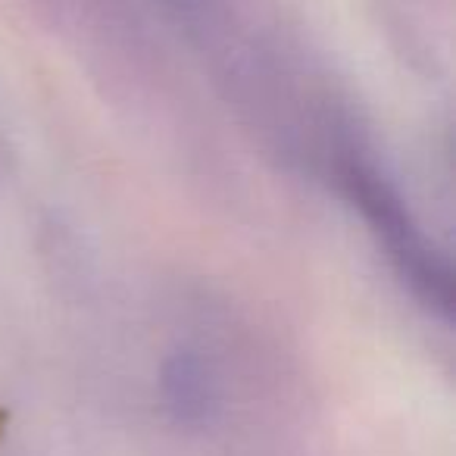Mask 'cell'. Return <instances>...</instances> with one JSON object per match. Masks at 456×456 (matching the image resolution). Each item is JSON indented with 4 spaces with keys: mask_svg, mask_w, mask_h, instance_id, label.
<instances>
[{
    "mask_svg": "<svg viewBox=\"0 0 456 456\" xmlns=\"http://www.w3.org/2000/svg\"><path fill=\"white\" fill-rule=\"evenodd\" d=\"M163 400L178 425L184 428H203L213 416L216 387L207 366L194 354L182 350L163 366Z\"/></svg>",
    "mask_w": 456,
    "mask_h": 456,
    "instance_id": "cell-2",
    "label": "cell"
},
{
    "mask_svg": "<svg viewBox=\"0 0 456 456\" xmlns=\"http://www.w3.org/2000/svg\"><path fill=\"white\" fill-rule=\"evenodd\" d=\"M347 200L356 207L369 232L375 235L379 248L391 260L394 273L403 279L412 297L431 310L435 316L450 319L453 313V273L447 260L435 250V244L425 238L422 225L410 213L400 191L381 175L375 166L350 157L338 169Z\"/></svg>",
    "mask_w": 456,
    "mask_h": 456,
    "instance_id": "cell-1",
    "label": "cell"
},
{
    "mask_svg": "<svg viewBox=\"0 0 456 456\" xmlns=\"http://www.w3.org/2000/svg\"><path fill=\"white\" fill-rule=\"evenodd\" d=\"M175 4H188V0H175Z\"/></svg>",
    "mask_w": 456,
    "mask_h": 456,
    "instance_id": "cell-3",
    "label": "cell"
}]
</instances>
